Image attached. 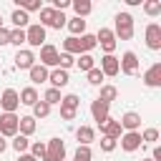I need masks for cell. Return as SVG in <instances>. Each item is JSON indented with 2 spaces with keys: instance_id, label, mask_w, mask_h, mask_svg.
Returning <instances> with one entry per match:
<instances>
[{
  "instance_id": "6da1fadb",
  "label": "cell",
  "mask_w": 161,
  "mask_h": 161,
  "mask_svg": "<svg viewBox=\"0 0 161 161\" xmlns=\"http://www.w3.org/2000/svg\"><path fill=\"white\" fill-rule=\"evenodd\" d=\"M113 20H116L113 35L121 38V40H131V38H133V15H131V13H118Z\"/></svg>"
},
{
  "instance_id": "7a4b0ae2",
  "label": "cell",
  "mask_w": 161,
  "mask_h": 161,
  "mask_svg": "<svg viewBox=\"0 0 161 161\" xmlns=\"http://www.w3.org/2000/svg\"><path fill=\"white\" fill-rule=\"evenodd\" d=\"M25 43L33 45V48H43V45H45V28L38 25V23L28 25V28H25Z\"/></svg>"
},
{
  "instance_id": "3957f363",
  "label": "cell",
  "mask_w": 161,
  "mask_h": 161,
  "mask_svg": "<svg viewBox=\"0 0 161 161\" xmlns=\"http://www.w3.org/2000/svg\"><path fill=\"white\" fill-rule=\"evenodd\" d=\"M96 45H101L106 55H113V50H116V35H113V30L111 28H101L96 33Z\"/></svg>"
},
{
  "instance_id": "277c9868",
  "label": "cell",
  "mask_w": 161,
  "mask_h": 161,
  "mask_svg": "<svg viewBox=\"0 0 161 161\" xmlns=\"http://www.w3.org/2000/svg\"><path fill=\"white\" fill-rule=\"evenodd\" d=\"M65 158V143L60 138H50L45 143V156L43 161H63Z\"/></svg>"
},
{
  "instance_id": "5b68a950",
  "label": "cell",
  "mask_w": 161,
  "mask_h": 161,
  "mask_svg": "<svg viewBox=\"0 0 161 161\" xmlns=\"http://www.w3.org/2000/svg\"><path fill=\"white\" fill-rule=\"evenodd\" d=\"M118 70L126 73V75H138V58H136L133 50H126L118 58Z\"/></svg>"
},
{
  "instance_id": "8992f818",
  "label": "cell",
  "mask_w": 161,
  "mask_h": 161,
  "mask_svg": "<svg viewBox=\"0 0 161 161\" xmlns=\"http://www.w3.org/2000/svg\"><path fill=\"white\" fill-rule=\"evenodd\" d=\"M0 136L3 138L18 136V116L15 113H3L0 116Z\"/></svg>"
},
{
  "instance_id": "52a82bcc",
  "label": "cell",
  "mask_w": 161,
  "mask_h": 161,
  "mask_svg": "<svg viewBox=\"0 0 161 161\" xmlns=\"http://www.w3.org/2000/svg\"><path fill=\"white\" fill-rule=\"evenodd\" d=\"M0 106H3V111H5V113H15V111H18V106H20L18 91H15V88H5V91H3V96H0Z\"/></svg>"
},
{
  "instance_id": "ba28073f",
  "label": "cell",
  "mask_w": 161,
  "mask_h": 161,
  "mask_svg": "<svg viewBox=\"0 0 161 161\" xmlns=\"http://www.w3.org/2000/svg\"><path fill=\"white\" fill-rule=\"evenodd\" d=\"M108 111H111V106H108V103H103V101H98V98H96V101H91V116H93V121L98 123V128L111 118V116H108Z\"/></svg>"
},
{
  "instance_id": "9c48e42d",
  "label": "cell",
  "mask_w": 161,
  "mask_h": 161,
  "mask_svg": "<svg viewBox=\"0 0 161 161\" xmlns=\"http://www.w3.org/2000/svg\"><path fill=\"white\" fill-rule=\"evenodd\" d=\"M146 45L151 50H161V25L158 23H148L146 25Z\"/></svg>"
},
{
  "instance_id": "30bf717a",
  "label": "cell",
  "mask_w": 161,
  "mask_h": 161,
  "mask_svg": "<svg viewBox=\"0 0 161 161\" xmlns=\"http://www.w3.org/2000/svg\"><path fill=\"white\" fill-rule=\"evenodd\" d=\"M58 48L55 45H50V43H45L43 48H40V65H45V68H55L58 65Z\"/></svg>"
},
{
  "instance_id": "8fae6325",
  "label": "cell",
  "mask_w": 161,
  "mask_h": 161,
  "mask_svg": "<svg viewBox=\"0 0 161 161\" xmlns=\"http://www.w3.org/2000/svg\"><path fill=\"white\" fill-rule=\"evenodd\" d=\"M141 131H126V133H121V148L123 151H136V148H141Z\"/></svg>"
},
{
  "instance_id": "7c38bea8",
  "label": "cell",
  "mask_w": 161,
  "mask_h": 161,
  "mask_svg": "<svg viewBox=\"0 0 161 161\" xmlns=\"http://www.w3.org/2000/svg\"><path fill=\"white\" fill-rule=\"evenodd\" d=\"M35 53L33 50H18L15 53V68H20V70H30L33 65H35Z\"/></svg>"
},
{
  "instance_id": "4fadbf2b",
  "label": "cell",
  "mask_w": 161,
  "mask_h": 161,
  "mask_svg": "<svg viewBox=\"0 0 161 161\" xmlns=\"http://www.w3.org/2000/svg\"><path fill=\"white\" fill-rule=\"evenodd\" d=\"M68 70H63V68H53L50 73H48V83H50V88H63V86H68Z\"/></svg>"
},
{
  "instance_id": "5bb4252c",
  "label": "cell",
  "mask_w": 161,
  "mask_h": 161,
  "mask_svg": "<svg viewBox=\"0 0 161 161\" xmlns=\"http://www.w3.org/2000/svg\"><path fill=\"white\" fill-rule=\"evenodd\" d=\"M101 73L108 75V78L118 75V73H121V70H118V58H116V55H103V58H101Z\"/></svg>"
},
{
  "instance_id": "9a60e30c",
  "label": "cell",
  "mask_w": 161,
  "mask_h": 161,
  "mask_svg": "<svg viewBox=\"0 0 161 161\" xmlns=\"http://www.w3.org/2000/svg\"><path fill=\"white\" fill-rule=\"evenodd\" d=\"M143 83L148 88H158L161 86V63H153L146 73H143Z\"/></svg>"
},
{
  "instance_id": "2e32d148",
  "label": "cell",
  "mask_w": 161,
  "mask_h": 161,
  "mask_svg": "<svg viewBox=\"0 0 161 161\" xmlns=\"http://www.w3.org/2000/svg\"><path fill=\"white\" fill-rule=\"evenodd\" d=\"M121 128H126V131H138L141 128V116L136 113V111H128V113H123L121 116Z\"/></svg>"
},
{
  "instance_id": "e0dca14e",
  "label": "cell",
  "mask_w": 161,
  "mask_h": 161,
  "mask_svg": "<svg viewBox=\"0 0 161 161\" xmlns=\"http://www.w3.org/2000/svg\"><path fill=\"white\" fill-rule=\"evenodd\" d=\"M35 128H38V123H35L33 116H20V118H18V133H20V136H33Z\"/></svg>"
},
{
  "instance_id": "ac0fdd59",
  "label": "cell",
  "mask_w": 161,
  "mask_h": 161,
  "mask_svg": "<svg viewBox=\"0 0 161 161\" xmlns=\"http://www.w3.org/2000/svg\"><path fill=\"white\" fill-rule=\"evenodd\" d=\"M121 131H123V128H121V123H118V121H113V118H108V121L101 126V133H103L106 138H113V141H118V138H121Z\"/></svg>"
},
{
  "instance_id": "d6986e66",
  "label": "cell",
  "mask_w": 161,
  "mask_h": 161,
  "mask_svg": "<svg viewBox=\"0 0 161 161\" xmlns=\"http://www.w3.org/2000/svg\"><path fill=\"white\" fill-rule=\"evenodd\" d=\"M18 98H20V103L23 106H35L38 101H40V96H38V91H35V86H28V88H23L20 93H18Z\"/></svg>"
},
{
  "instance_id": "ffe728a7",
  "label": "cell",
  "mask_w": 161,
  "mask_h": 161,
  "mask_svg": "<svg viewBox=\"0 0 161 161\" xmlns=\"http://www.w3.org/2000/svg\"><path fill=\"white\" fill-rule=\"evenodd\" d=\"M48 73H50V70H48L45 65H40V63H35V65L28 70V75H30V80H33V86L45 83V80H48Z\"/></svg>"
},
{
  "instance_id": "44dd1931",
  "label": "cell",
  "mask_w": 161,
  "mask_h": 161,
  "mask_svg": "<svg viewBox=\"0 0 161 161\" xmlns=\"http://www.w3.org/2000/svg\"><path fill=\"white\" fill-rule=\"evenodd\" d=\"M75 138H78V146H91V143L96 141V131H93L91 126H80V128L75 131Z\"/></svg>"
},
{
  "instance_id": "7402d4cb",
  "label": "cell",
  "mask_w": 161,
  "mask_h": 161,
  "mask_svg": "<svg viewBox=\"0 0 161 161\" xmlns=\"http://www.w3.org/2000/svg\"><path fill=\"white\" fill-rule=\"evenodd\" d=\"M70 5H73V13H75V18H86V15H91V10H93V5H91V0H70Z\"/></svg>"
},
{
  "instance_id": "603a6c76",
  "label": "cell",
  "mask_w": 161,
  "mask_h": 161,
  "mask_svg": "<svg viewBox=\"0 0 161 161\" xmlns=\"http://www.w3.org/2000/svg\"><path fill=\"white\" fill-rule=\"evenodd\" d=\"M10 20H13V25H15V28H20V30H25V28L30 25V15H28L25 10H18V8L13 10Z\"/></svg>"
},
{
  "instance_id": "cb8c5ba5",
  "label": "cell",
  "mask_w": 161,
  "mask_h": 161,
  "mask_svg": "<svg viewBox=\"0 0 161 161\" xmlns=\"http://www.w3.org/2000/svg\"><path fill=\"white\" fill-rule=\"evenodd\" d=\"M68 30H70V35L73 38H80V35H86V20H80V18H68Z\"/></svg>"
},
{
  "instance_id": "d4e9b609",
  "label": "cell",
  "mask_w": 161,
  "mask_h": 161,
  "mask_svg": "<svg viewBox=\"0 0 161 161\" xmlns=\"http://www.w3.org/2000/svg\"><path fill=\"white\" fill-rule=\"evenodd\" d=\"M63 53H68V55H83V50H80V40L78 38H65L63 40Z\"/></svg>"
},
{
  "instance_id": "484cf974",
  "label": "cell",
  "mask_w": 161,
  "mask_h": 161,
  "mask_svg": "<svg viewBox=\"0 0 161 161\" xmlns=\"http://www.w3.org/2000/svg\"><path fill=\"white\" fill-rule=\"evenodd\" d=\"M118 98V88L116 86H101V96H98V101H103V103H113Z\"/></svg>"
},
{
  "instance_id": "4316f807",
  "label": "cell",
  "mask_w": 161,
  "mask_h": 161,
  "mask_svg": "<svg viewBox=\"0 0 161 161\" xmlns=\"http://www.w3.org/2000/svg\"><path fill=\"white\" fill-rule=\"evenodd\" d=\"M18 10H25V13H33V10H43V3L40 0H15Z\"/></svg>"
},
{
  "instance_id": "83f0119b",
  "label": "cell",
  "mask_w": 161,
  "mask_h": 161,
  "mask_svg": "<svg viewBox=\"0 0 161 161\" xmlns=\"http://www.w3.org/2000/svg\"><path fill=\"white\" fill-rule=\"evenodd\" d=\"M75 65H78V68H80L83 73H88L91 68H96V60H93V55H91V53H83V55H78Z\"/></svg>"
},
{
  "instance_id": "f1b7e54d",
  "label": "cell",
  "mask_w": 161,
  "mask_h": 161,
  "mask_svg": "<svg viewBox=\"0 0 161 161\" xmlns=\"http://www.w3.org/2000/svg\"><path fill=\"white\" fill-rule=\"evenodd\" d=\"M143 13H146L148 18L161 15V0H146V3H143Z\"/></svg>"
},
{
  "instance_id": "f546056e",
  "label": "cell",
  "mask_w": 161,
  "mask_h": 161,
  "mask_svg": "<svg viewBox=\"0 0 161 161\" xmlns=\"http://www.w3.org/2000/svg\"><path fill=\"white\" fill-rule=\"evenodd\" d=\"M103 73H101V68H91L88 73H86V80L91 83V86H103Z\"/></svg>"
},
{
  "instance_id": "4dcf8cb0",
  "label": "cell",
  "mask_w": 161,
  "mask_h": 161,
  "mask_svg": "<svg viewBox=\"0 0 161 161\" xmlns=\"http://www.w3.org/2000/svg\"><path fill=\"white\" fill-rule=\"evenodd\" d=\"M60 106H63V108H70V111H78L80 98H78L75 93H68V96H63V98H60Z\"/></svg>"
},
{
  "instance_id": "1f68e13d",
  "label": "cell",
  "mask_w": 161,
  "mask_h": 161,
  "mask_svg": "<svg viewBox=\"0 0 161 161\" xmlns=\"http://www.w3.org/2000/svg\"><path fill=\"white\" fill-rule=\"evenodd\" d=\"M13 148L18 151V153H25L28 148H30V141H28V136H13Z\"/></svg>"
},
{
  "instance_id": "d6a6232c",
  "label": "cell",
  "mask_w": 161,
  "mask_h": 161,
  "mask_svg": "<svg viewBox=\"0 0 161 161\" xmlns=\"http://www.w3.org/2000/svg\"><path fill=\"white\" fill-rule=\"evenodd\" d=\"M53 18H55V10H53V8H43V10H40V23H38V25L50 28V25H53Z\"/></svg>"
},
{
  "instance_id": "836d02e7",
  "label": "cell",
  "mask_w": 161,
  "mask_h": 161,
  "mask_svg": "<svg viewBox=\"0 0 161 161\" xmlns=\"http://www.w3.org/2000/svg\"><path fill=\"white\" fill-rule=\"evenodd\" d=\"M73 161H93L91 146H78V148H75V153H73Z\"/></svg>"
},
{
  "instance_id": "e575fe53",
  "label": "cell",
  "mask_w": 161,
  "mask_h": 161,
  "mask_svg": "<svg viewBox=\"0 0 161 161\" xmlns=\"http://www.w3.org/2000/svg\"><path fill=\"white\" fill-rule=\"evenodd\" d=\"M78 40H80V50H83V53H91V50L96 48V35H88V33H86V35H80Z\"/></svg>"
},
{
  "instance_id": "d590c367",
  "label": "cell",
  "mask_w": 161,
  "mask_h": 161,
  "mask_svg": "<svg viewBox=\"0 0 161 161\" xmlns=\"http://www.w3.org/2000/svg\"><path fill=\"white\" fill-rule=\"evenodd\" d=\"M60 98H63V96H60V91H58V88H48V91H45V96H43V101H45L48 106L60 103Z\"/></svg>"
},
{
  "instance_id": "8d00e7d4",
  "label": "cell",
  "mask_w": 161,
  "mask_h": 161,
  "mask_svg": "<svg viewBox=\"0 0 161 161\" xmlns=\"http://www.w3.org/2000/svg\"><path fill=\"white\" fill-rule=\"evenodd\" d=\"M50 113V106L45 103V101H38L35 106H33V118H45Z\"/></svg>"
},
{
  "instance_id": "74e56055",
  "label": "cell",
  "mask_w": 161,
  "mask_h": 161,
  "mask_svg": "<svg viewBox=\"0 0 161 161\" xmlns=\"http://www.w3.org/2000/svg\"><path fill=\"white\" fill-rule=\"evenodd\" d=\"M25 43V30H20V28H13L10 30V45H23Z\"/></svg>"
},
{
  "instance_id": "f35d334b",
  "label": "cell",
  "mask_w": 161,
  "mask_h": 161,
  "mask_svg": "<svg viewBox=\"0 0 161 161\" xmlns=\"http://www.w3.org/2000/svg\"><path fill=\"white\" fill-rule=\"evenodd\" d=\"M30 156L38 161H43V156H45V143H40V141H35V143H30Z\"/></svg>"
},
{
  "instance_id": "ab89813d",
  "label": "cell",
  "mask_w": 161,
  "mask_h": 161,
  "mask_svg": "<svg viewBox=\"0 0 161 161\" xmlns=\"http://www.w3.org/2000/svg\"><path fill=\"white\" fill-rule=\"evenodd\" d=\"M70 65H75V58H73V55H68V53H60V55H58V68L68 70Z\"/></svg>"
},
{
  "instance_id": "60d3db41",
  "label": "cell",
  "mask_w": 161,
  "mask_h": 161,
  "mask_svg": "<svg viewBox=\"0 0 161 161\" xmlns=\"http://www.w3.org/2000/svg\"><path fill=\"white\" fill-rule=\"evenodd\" d=\"M141 141H143V143H156V141H158V128H146V131L141 133Z\"/></svg>"
},
{
  "instance_id": "b9f144b4",
  "label": "cell",
  "mask_w": 161,
  "mask_h": 161,
  "mask_svg": "<svg viewBox=\"0 0 161 161\" xmlns=\"http://www.w3.org/2000/svg\"><path fill=\"white\" fill-rule=\"evenodd\" d=\"M116 146H118V141H113V138H101V151H106V153H111V151H116Z\"/></svg>"
},
{
  "instance_id": "7bdbcfd3",
  "label": "cell",
  "mask_w": 161,
  "mask_h": 161,
  "mask_svg": "<svg viewBox=\"0 0 161 161\" xmlns=\"http://www.w3.org/2000/svg\"><path fill=\"white\" fill-rule=\"evenodd\" d=\"M65 23H68V18H65L63 13H58V10H55V18H53V25H50V28H55V30H60V28H63Z\"/></svg>"
},
{
  "instance_id": "ee69618b",
  "label": "cell",
  "mask_w": 161,
  "mask_h": 161,
  "mask_svg": "<svg viewBox=\"0 0 161 161\" xmlns=\"http://www.w3.org/2000/svg\"><path fill=\"white\" fill-rule=\"evenodd\" d=\"M8 43H10V30L0 28V45H8Z\"/></svg>"
},
{
  "instance_id": "f6af8a7d",
  "label": "cell",
  "mask_w": 161,
  "mask_h": 161,
  "mask_svg": "<svg viewBox=\"0 0 161 161\" xmlns=\"http://www.w3.org/2000/svg\"><path fill=\"white\" fill-rule=\"evenodd\" d=\"M151 161H161V146H156V148H153V153H151Z\"/></svg>"
},
{
  "instance_id": "bcb514c9",
  "label": "cell",
  "mask_w": 161,
  "mask_h": 161,
  "mask_svg": "<svg viewBox=\"0 0 161 161\" xmlns=\"http://www.w3.org/2000/svg\"><path fill=\"white\" fill-rule=\"evenodd\" d=\"M18 161H35V158H33L30 153H20V158H18Z\"/></svg>"
},
{
  "instance_id": "7dc6e473",
  "label": "cell",
  "mask_w": 161,
  "mask_h": 161,
  "mask_svg": "<svg viewBox=\"0 0 161 161\" xmlns=\"http://www.w3.org/2000/svg\"><path fill=\"white\" fill-rule=\"evenodd\" d=\"M5 148H8V141H5V138H3V136H0V153H3V151H5Z\"/></svg>"
},
{
  "instance_id": "c3c4849f",
  "label": "cell",
  "mask_w": 161,
  "mask_h": 161,
  "mask_svg": "<svg viewBox=\"0 0 161 161\" xmlns=\"http://www.w3.org/2000/svg\"><path fill=\"white\" fill-rule=\"evenodd\" d=\"M0 28H3V18H0Z\"/></svg>"
},
{
  "instance_id": "681fc988",
  "label": "cell",
  "mask_w": 161,
  "mask_h": 161,
  "mask_svg": "<svg viewBox=\"0 0 161 161\" xmlns=\"http://www.w3.org/2000/svg\"><path fill=\"white\" fill-rule=\"evenodd\" d=\"M143 161H151V158H143Z\"/></svg>"
}]
</instances>
